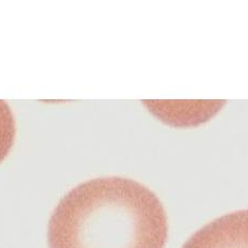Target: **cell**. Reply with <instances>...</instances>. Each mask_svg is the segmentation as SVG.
<instances>
[{"instance_id":"obj_1","label":"cell","mask_w":248,"mask_h":248,"mask_svg":"<svg viewBox=\"0 0 248 248\" xmlns=\"http://www.w3.org/2000/svg\"><path fill=\"white\" fill-rule=\"evenodd\" d=\"M168 218L156 195L135 180L92 179L57 204L49 248H164Z\"/></svg>"},{"instance_id":"obj_2","label":"cell","mask_w":248,"mask_h":248,"mask_svg":"<svg viewBox=\"0 0 248 248\" xmlns=\"http://www.w3.org/2000/svg\"><path fill=\"white\" fill-rule=\"evenodd\" d=\"M183 248H248V209L209 222L190 237Z\"/></svg>"},{"instance_id":"obj_3","label":"cell","mask_w":248,"mask_h":248,"mask_svg":"<svg viewBox=\"0 0 248 248\" xmlns=\"http://www.w3.org/2000/svg\"><path fill=\"white\" fill-rule=\"evenodd\" d=\"M16 137V122L9 105L0 101V163L8 155Z\"/></svg>"}]
</instances>
